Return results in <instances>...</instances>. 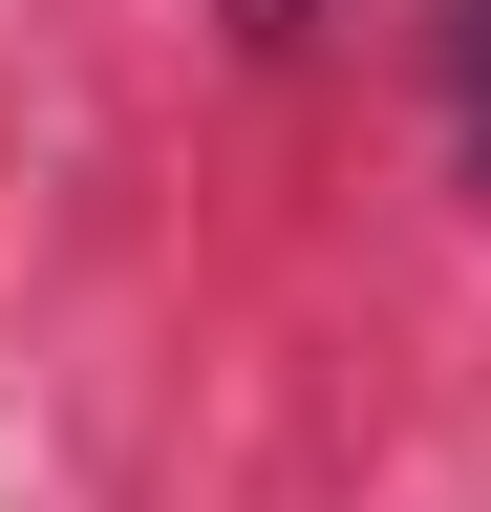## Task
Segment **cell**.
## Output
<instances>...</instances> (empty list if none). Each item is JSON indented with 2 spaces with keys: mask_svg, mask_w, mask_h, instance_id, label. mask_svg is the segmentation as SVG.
Returning a JSON list of instances; mask_svg holds the SVG:
<instances>
[{
  "mask_svg": "<svg viewBox=\"0 0 491 512\" xmlns=\"http://www.w3.org/2000/svg\"><path fill=\"white\" fill-rule=\"evenodd\" d=\"M235 22H299V0H235Z\"/></svg>",
  "mask_w": 491,
  "mask_h": 512,
  "instance_id": "cell-1",
  "label": "cell"
}]
</instances>
